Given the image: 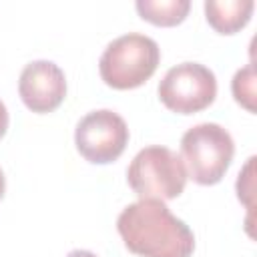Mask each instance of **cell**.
<instances>
[{
  "instance_id": "4fadbf2b",
  "label": "cell",
  "mask_w": 257,
  "mask_h": 257,
  "mask_svg": "<svg viewBox=\"0 0 257 257\" xmlns=\"http://www.w3.org/2000/svg\"><path fill=\"white\" fill-rule=\"evenodd\" d=\"M66 257H96L92 251H86V249H74V251H70Z\"/></svg>"
},
{
  "instance_id": "6da1fadb",
  "label": "cell",
  "mask_w": 257,
  "mask_h": 257,
  "mask_svg": "<svg viewBox=\"0 0 257 257\" xmlns=\"http://www.w3.org/2000/svg\"><path fill=\"white\" fill-rule=\"evenodd\" d=\"M116 229L126 249L141 257H191L195 251L189 225L159 199H139L124 207Z\"/></svg>"
},
{
  "instance_id": "8992f818",
  "label": "cell",
  "mask_w": 257,
  "mask_h": 257,
  "mask_svg": "<svg viewBox=\"0 0 257 257\" xmlns=\"http://www.w3.org/2000/svg\"><path fill=\"white\" fill-rule=\"evenodd\" d=\"M128 143V126L120 114L110 108H98L84 114L74 131L78 153L94 165L116 161Z\"/></svg>"
},
{
  "instance_id": "52a82bcc",
  "label": "cell",
  "mask_w": 257,
  "mask_h": 257,
  "mask_svg": "<svg viewBox=\"0 0 257 257\" xmlns=\"http://www.w3.org/2000/svg\"><path fill=\"white\" fill-rule=\"evenodd\" d=\"M18 94L32 112H52L66 96V76L52 60H32L20 72Z\"/></svg>"
},
{
  "instance_id": "7a4b0ae2",
  "label": "cell",
  "mask_w": 257,
  "mask_h": 257,
  "mask_svg": "<svg viewBox=\"0 0 257 257\" xmlns=\"http://www.w3.org/2000/svg\"><path fill=\"white\" fill-rule=\"evenodd\" d=\"M159 60L161 48L151 36L128 32L106 44L98 60V70L108 86L128 90L145 84L155 74Z\"/></svg>"
},
{
  "instance_id": "5bb4252c",
  "label": "cell",
  "mask_w": 257,
  "mask_h": 257,
  "mask_svg": "<svg viewBox=\"0 0 257 257\" xmlns=\"http://www.w3.org/2000/svg\"><path fill=\"white\" fill-rule=\"evenodd\" d=\"M4 189H6V179H4V173H2V169H0V199H2V195H4Z\"/></svg>"
},
{
  "instance_id": "277c9868",
  "label": "cell",
  "mask_w": 257,
  "mask_h": 257,
  "mask_svg": "<svg viewBox=\"0 0 257 257\" xmlns=\"http://www.w3.org/2000/svg\"><path fill=\"white\" fill-rule=\"evenodd\" d=\"M126 181L141 199H177L187 185V171L177 153L151 145L141 149L126 169Z\"/></svg>"
},
{
  "instance_id": "7c38bea8",
  "label": "cell",
  "mask_w": 257,
  "mask_h": 257,
  "mask_svg": "<svg viewBox=\"0 0 257 257\" xmlns=\"http://www.w3.org/2000/svg\"><path fill=\"white\" fill-rule=\"evenodd\" d=\"M8 110H6V104L0 100V139L6 135V131H8Z\"/></svg>"
},
{
  "instance_id": "ba28073f",
  "label": "cell",
  "mask_w": 257,
  "mask_h": 257,
  "mask_svg": "<svg viewBox=\"0 0 257 257\" xmlns=\"http://www.w3.org/2000/svg\"><path fill=\"white\" fill-rule=\"evenodd\" d=\"M253 0H207L205 14L207 22L219 34H233L241 30L253 14Z\"/></svg>"
},
{
  "instance_id": "3957f363",
  "label": "cell",
  "mask_w": 257,
  "mask_h": 257,
  "mask_svg": "<svg viewBox=\"0 0 257 257\" xmlns=\"http://www.w3.org/2000/svg\"><path fill=\"white\" fill-rule=\"evenodd\" d=\"M181 155L187 177L199 185H215L225 177L233 161L235 143L221 124L201 122L183 135Z\"/></svg>"
},
{
  "instance_id": "9c48e42d",
  "label": "cell",
  "mask_w": 257,
  "mask_h": 257,
  "mask_svg": "<svg viewBox=\"0 0 257 257\" xmlns=\"http://www.w3.org/2000/svg\"><path fill=\"white\" fill-rule=\"evenodd\" d=\"M137 12L143 20L157 26H175L189 14V0H137Z\"/></svg>"
},
{
  "instance_id": "5b68a950",
  "label": "cell",
  "mask_w": 257,
  "mask_h": 257,
  "mask_svg": "<svg viewBox=\"0 0 257 257\" xmlns=\"http://www.w3.org/2000/svg\"><path fill=\"white\" fill-rule=\"evenodd\" d=\"M217 96V78L211 68L199 62H181L167 70L159 82L161 102L179 114H193L207 108Z\"/></svg>"
},
{
  "instance_id": "8fae6325",
  "label": "cell",
  "mask_w": 257,
  "mask_h": 257,
  "mask_svg": "<svg viewBox=\"0 0 257 257\" xmlns=\"http://www.w3.org/2000/svg\"><path fill=\"white\" fill-rule=\"evenodd\" d=\"M253 161H255V157L249 159L245 171L239 173V179H237V197H239V201H243L247 207H251L249 195H251V191H253V177H251V173H253Z\"/></svg>"
},
{
  "instance_id": "30bf717a",
  "label": "cell",
  "mask_w": 257,
  "mask_h": 257,
  "mask_svg": "<svg viewBox=\"0 0 257 257\" xmlns=\"http://www.w3.org/2000/svg\"><path fill=\"white\" fill-rule=\"evenodd\" d=\"M231 90L235 100L241 106H245L249 112H255V66L253 64H247L245 68L235 72Z\"/></svg>"
}]
</instances>
